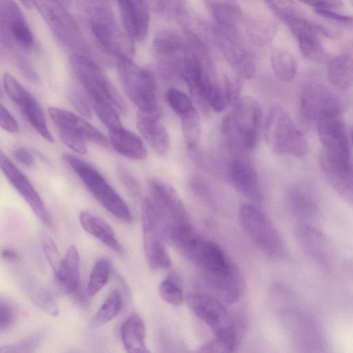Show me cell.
Returning a JSON list of instances; mask_svg holds the SVG:
<instances>
[{"instance_id":"cell-1","label":"cell","mask_w":353,"mask_h":353,"mask_svg":"<svg viewBox=\"0 0 353 353\" xmlns=\"http://www.w3.org/2000/svg\"><path fill=\"white\" fill-rule=\"evenodd\" d=\"M83 3L88 26L98 43L119 59L128 57L133 51V41L121 30L109 3L105 1Z\"/></svg>"},{"instance_id":"cell-2","label":"cell","mask_w":353,"mask_h":353,"mask_svg":"<svg viewBox=\"0 0 353 353\" xmlns=\"http://www.w3.org/2000/svg\"><path fill=\"white\" fill-rule=\"evenodd\" d=\"M72 69L82 85L94 108L111 106L120 114L125 111V103L104 72L88 57L72 54Z\"/></svg>"},{"instance_id":"cell-3","label":"cell","mask_w":353,"mask_h":353,"mask_svg":"<svg viewBox=\"0 0 353 353\" xmlns=\"http://www.w3.org/2000/svg\"><path fill=\"white\" fill-rule=\"evenodd\" d=\"M63 159L104 208L119 220L132 222V215L128 205L97 170L70 154H65Z\"/></svg>"},{"instance_id":"cell-4","label":"cell","mask_w":353,"mask_h":353,"mask_svg":"<svg viewBox=\"0 0 353 353\" xmlns=\"http://www.w3.org/2000/svg\"><path fill=\"white\" fill-rule=\"evenodd\" d=\"M118 74L129 99L141 112L159 117L156 83L152 74L129 57L119 59Z\"/></svg>"},{"instance_id":"cell-5","label":"cell","mask_w":353,"mask_h":353,"mask_svg":"<svg viewBox=\"0 0 353 353\" xmlns=\"http://www.w3.org/2000/svg\"><path fill=\"white\" fill-rule=\"evenodd\" d=\"M265 137L276 154H289L301 158L307 153L306 139L296 128L286 111L279 105L270 109L265 123Z\"/></svg>"},{"instance_id":"cell-6","label":"cell","mask_w":353,"mask_h":353,"mask_svg":"<svg viewBox=\"0 0 353 353\" xmlns=\"http://www.w3.org/2000/svg\"><path fill=\"white\" fill-rule=\"evenodd\" d=\"M241 227L254 245L265 255L282 258L285 249L276 228L268 216L252 204H243L239 211Z\"/></svg>"},{"instance_id":"cell-7","label":"cell","mask_w":353,"mask_h":353,"mask_svg":"<svg viewBox=\"0 0 353 353\" xmlns=\"http://www.w3.org/2000/svg\"><path fill=\"white\" fill-rule=\"evenodd\" d=\"M58 41L73 54H81L86 46L82 34L71 14L59 1H32Z\"/></svg>"},{"instance_id":"cell-8","label":"cell","mask_w":353,"mask_h":353,"mask_svg":"<svg viewBox=\"0 0 353 353\" xmlns=\"http://www.w3.org/2000/svg\"><path fill=\"white\" fill-rule=\"evenodd\" d=\"M150 198L155 205L163 224L164 240L176 231L190 224L188 212L175 190L158 179L148 181Z\"/></svg>"},{"instance_id":"cell-9","label":"cell","mask_w":353,"mask_h":353,"mask_svg":"<svg viewBox=\"0 0 353 353\" xmlns=\"http://www.w3.org/2000/svg\"><path fill=\"white\" fill-rule=\"evenodd\" d=\"M191 310L213 332L215 336L237 337L234 325L227 309L216 297L201 292L187 295Z\"/></svg>"},{"instance_id":"cell-10","label":"cell","mask_w":353,"mask_h":353,"mask_svg":"<svg viewBox=\"0 0 353 353\" xmlns=\"http://www.w3.org/2000/svg\"><path fill=\"white\" fill-rule=\"evenodd\" d=\"M3 83L8 97L20 110L26 121L47 141L53 143L41 106L34 97L12 74L6 72Z\"/></svg>"},{"instance_id":"cell-11","label":"cell","mask_w":353,"mask_h":353,"mask_svg":"<svg viewBox=\"0 0 353 353\" xmlns=\"http://www.w3.org/2000/svg\"><path fill=\"white\" fill-rule=\"evenodd\" d=\"M0 27L1 42L6 47L12 48L17 45L26 50L33 47L32 32L14 1H0Z\"/></svg>"},{"instance_id":"cell-12","label":"cell","mask_w":353,"mask_h":353,"mask_svg":"<svg viewBox=\"0 0 353 353\" xmlns=\"http://www.w3.org/2000/svg\"><path fill=\"white\" fill-rule=\"evenodd\" d=\"M301 110L305 118L319 122L340 117L341 105L336 96L321 84L307 85L301 95Z\"/></svg>"},{"instance_id":"cell-13","label":"cell","mask_w":353,"mask_h":353,"mask_svg":"<svg viewBox=\"0 0 353 353\" xmlns=\"http://www.w3.org/2000/svg\"><path fill=\"white\" fill-rule=\"evenodd\" d=\"M232 121L235 131L246 151L254 149L259 139L261 109L259 103L250 96L236 101Z\"/></svg>"},{"instance_id":"cell-14","label":"cell","mask_w":353,"mask_h":353,"mask_svg":"<svg viewBox=\"0 0 353 353\" xmlns=\"http://www.w3.org/2000/svg\"><path fill=\"white\" fill-rule=\"evenodd\" d=\"M320 166L332 188L353 205V162L352 158L323 150Z\"/></svg>"},{"instance_id":"cell-15","label":"cell","mask_w":353,"mask_h":353,"mask_svg":"<svg viewBox=\"0 0 353 353\" xmlns=\"http://www.w3.org/2000/svg\"><path fill=\"white\" fill-rule=\"evenodd\" d=\"M153 55L161 69L168 74H179L187 52L186 41L171 30L158 32L152 42Z\"/></svg>"},{"instance_id":"cell-16","label":"cell","mask_w":353,"mask_h":353,"mask_svg":"<svg viewBox=\"0 0 353 353\" xmlns=\"http://www.w3.org/2000/svg\"><path fill=\"white\" fill-rule=\"evenodd\" d=\"M1 169L8 181L29 205L37 217L47 226L51 227L52 219L48 211L28 179L2 152L0 153Z\"/></svg>"},{"instance_id":"cell-17","label":"cell","mask_w":353,"mask_h":353,"mask_svg":"<svg viewBox=\"0 0 353 353\" xmlns=\"http://www.w3.org/2000/svg\"><path fill=\"white\" fill-rule=\"evenodd\" d=\"M290 314L298 353H327L324 334L316 321L301 310L293 311Z\"/></svg>"},{"instance_id":"cell-18","label":"cell","mask_w":353,"mask_h":353,"mask_svg":"<svg viewBox=\"0 0 353 353\" xmlns=\"http://www.w3.org/2000/svg\"><path fill=\"white\" fill-rule=\"evenodd\" d=\"M283 21L296 37L300 51L305 58L319 61L323 57L325 50L318 37L320 24L308 20L298 11L290 14Z\"/></svg>"},{"instance_id":"cell-19","label":"cell","mask_w":353,"mask_h":353,"mask_svg":"<svg viewBox=\"0 0 353 353\" xmlns=\"http://www.w3.org/2000/svg\"><path fill=\"white\" fill-rule=\"evenodd\" d=\"M48 113L57 130L67 131L102 147L108 146L109 140L105 136L83 118L57 107L48 108Z\"/></svg>"},{"instance_id":"cell-20","label":"cell","mask_w":353,"mask_h":353,"mask_svg":"<svg viewBox=\"0 0 353 353\" xmlns=\"http://www.w3.org/2000/svg\"><path fill=\"white\" fill-rule=\"evenodd\" d=\"M122 23L132 41L143 42L150 26L149 6L146 1L125 0L117 1Z\"/></svg>"},{"instance_id":"cell-21","label":"cell","mask_w":353,"mask_h":353,"mask_svg":"<svg viewBox=\"0 0 353 353\" xmlns=\"http://www.w3.org/2000/svg\"><path fill=\"white\" fill-rule=\"evenodd\" d=\"M294 233L298 244L307 256L320 265H329L331 250L323 233L307 223L301 222L295 226Z\"/></svg>"},{"instance_id":"cell-22","label":"cell","mask_w":353,"mask_h":353,"mask_svg":"<svg viewBox=\"0 0 353 353\" xmlns=\"http://www.w3.org/2000/svg\"><path fill=\"white\" fill-rule=\"evenodd\" d=\"M213 34L231 67L241 77L252 78L255 73V63L252 54L217 28L214 30Z\"/></svg>"},{"instance_id":"cell-23","label":"cell","mask_w":353,"mask_h":353,"mask_svg":"<svg viewBox=\"0 0 353 353\" xmlns=\"http://www.w3.org/2000/svg\"><path fill=\"white\" fill-rule=\"evenodd\" d=\"M228 176L238 192L250 201L261 202V192L257 174L247 160L233 159L228 168Z\"/></svg>"},{"instance_id":"cell-24","label":"cell","mask_w":353,"mask_h":353,"mask_svg":"<svg viewBox=\"0 0 353 353\" xmlns=\"http://www.w3.org/2000/svg\"><path fill=\"white\" fill-rule=\"evenodd\" d=\"M137 125L141 136L157 154L163 156L168 152L169 134L158 117L141 112L137 115Z\"/></svg>"},{"instance_id":"cell-25","label":"cell","mask_w":353,"mask_h":353,"mask_svg":"<svg viewBox=\"0 0 353 353\" xmlns=\"http://www.w3.org/2000/svg\"><path fill=\"white\" fill-rule=\"evenodd\" d=\"M59 288L66 294L77 293L80 287V255L77 247L71 245L62 261L54 272Z\"/></svg>"},{"instance_id":"cell-26","label":"cell","mask_w":353,"mask_h":353,"mask_svg":"<svg viewBox=\"0 0 353 353\" xmlns=\"http://www.w3.org/2000/svg\"><path fill=\"white\" fill-rule=\"evenodd\" d=\"M317 126L319 137L323 149L350 152L346 130L340 117L323 120L317 123Z\"/></svg>"},{"instance_id":"cell-27","label":"cell","mask_w":353,"mask_h":353,"mask_svg":"<svg viewBox=\"0 0 353 353\" xmlns=\"http://www.w3.org/2000/svg\"><path fill=\"white\" fill-rule=\"evenodd\" d=\"M109 142L120 154L134 160H144L147 150L142 140L134 133L123 127L109 130Z\"/></svg>"},{"instance_id":"cell-28","label":"cell","mask_w":353,"mask_h":353,"mask_svg":"<svg viewBox=\"0 0 353 353\" xmlns=\"http://www.w3.org/2000/svg\"><path fill=\"white\" fill-rule=\"evenodd\" d=\"M123 345L126 353H150L145 345V327L141 317L130 314L121 327Z\"/></svg>"},{"instance_id":"cell-29","label":"cell","mask_w":353,"mask_h":353,"mask_svg":"<svg viewBox=\"0 0 353 353\" xmlns=\"http://www.w3.org/2000/svg\"><path fill=\"white\" fill-rule=\"evenodd\" d=\"M288 208L301 223H307L314 220L319 214V207L313 196L301 187L292 188L287 195Z\"/></svg>"},{"instance_id":"cell-30","label":"cell","mask_w":353,"mask_h":353,"mask_svg":"<svg viewBox=\"0 0 353 353\" xmlns=\"http://www.w3.org/2000/svg\"><path fill=\"white\" fill-rule=\"evenodd\" d=\"M79 222L84 230L117 253L123 248L111 226L105 221L88 212H81Z\"/></svg>"},{"instance_id":"cell-31","label":"cell","mask_w":353,"mask_h":353,"mask_svg":"<svg viewBox=\"0 0 353 353\" xmlns=\"http://www.w3.org/2000/svg\"><path fill=\"white\" fill-rule=\"evenodd\" d=\"M330 82L340 88L353 86V57L341 54L332 58L327 69Z\"/></svg>"},{"instance_id":"cell-32","label":"cell","mask_w":353,"mask_h":353,"mask_svg":"<svg viewBox=\"0 0 353 353\" xmlns=\"http://www.w3.org/2000/svg\"><path fill=\"white\" fill-rule=\"evenodd\" d=\"M271 64L276 76L283 81H290L297 73L294 57L285 50L276 49L272 52Z\"/></svg>"},{"instance_id":"cell-33","label":"cell","mask_w":353,"mask_h":353,"mask_svg":"<svg viewBox=\"0 0 353 353\" xmlns=\"http://www.w3.org/2000/svg\"><path fill=\"white\" fill-rule=\"evenodd\" d=\"M123 299L121 292L114 290L99 307L92 320V325H102L116 317L121 312Z\"/></svg>"},{"instance_id":"cell-34","label":"cell","mask_w":353,"mask_h":353,"mask_svg":"<svg viewBox=\"0 0 353 353\" xmlns=\"http://www.w3.org/2000/svg\"><path fill=\"white\" fill-rule=\"evenodd\" d=\"M184 141L190 149L196 148L200 142L201 128L199 117L195 109L180 116Z\"/></svg>"},{"instance_id":"cell-35","label":"cell","mask_w":353,"mask_h":353,"mask_svg":"<svg viewBox=\"0 0 353 353\" xmlns=\"http://www.w3.org/2000/svg\"><path fill=\"white\" fill-rule=\"evenodd\" d=\"M160 296L166 303L179 305L183 303L182 282L176 273H170L159 285Z\"/></svg>"},{"instance_id":"cell-36","label":"cell","mask_w":353,"mask_h":353,"mask_svg":"<svg viewBox=\"0 0 353 353\" xmlns=\"http://www.w3.org/2000/svg\"><path fill=\"white\" fill-rule=\"evenodd\" d=\"M110 274V261L102 258L97 260L90 272L88 293L90 296L97 294L107 283Z\"/></svg>"},{"instance_id":"cell-37","label":"cell","mask_w":353,"mask_h":353,"mask_svg":"<svg viewBox=\"0 0 353 353\" xmlns=\"http://www.w3.org/2000/svg\"><path fill=\"white\" fill-rule=\"evenodd\" d=\"M237 343V337L215 336L192 353H232Z\"/></svg>"},{"instance_id":"cell-38","label":"cell","mask_w":353,"mask_h":353,"mask_svg":"<svg viewBox=\"0 0 353 353\" xmlns=\"http://www.w3.org/2000/svg\"><path fill=\"white\" fill-rule=\"evenodd\" d=\"M43 334L34 333L21 341L0 348V353H34L39 346Z\"/></svg>"},{"instance_id":"cell-39","label":"cell","mask_w":353,"mask_h":353,"mask_svg":"<svg viewBox=\"0 0 353 353\" xmlns=\"http://www.w3.org/2000/svg\"><path fill=\"white\" fill-rule=\"evenodd\" d=\"M166 99L170 108L179 116L194 109L190 98L177 89H169L166 93Z\"/></svg>"},{"instance_id":"cell-40","label":"cell","mask_w":353,"mask_h":353,"mask_svg":"<svg viewBox=\"0 0 353 353\" xmlns=\"http://www.w3.org/2000/svg\"><path fill=\"white\" fill-rule=\"evenodd\" d=\"M190 188L194 195L210 208H214L212 191L206 181L200 176H194L190 181Z\"/></svg>"},{"instance_id":"cell-41","label":"cell","mask_w":353,"mask_h":353,"mask_svg":"<svg viewBox=\"0 0 353 353\" xmlns=\"http://www.w3.org/2000/svg\"><path fill=\"white\" fill-rule=\"evenodd\" d=\"M41 245L44 254L54 272H55L59 268L63 259L61 257L55 243L48 235H43L41 238Z\"/></svg>"},{"instance_id":"cell-42","label":"cell","mask_w":353,"mask_h":353,"mask_svg":"<svg viewBox=\"0 0 353 353\" xmlns=\"http://www.w3.org/2000/svg\"><path fill=\"white\" fill-rule=\"evenodd\" d=\"M58 134L63 144L73 151L81 154H84L87 152L85 141L81 137L61 130H58Z\"/></svg>"},{"instance_id":"cell-43","label":"cell","mask_w":353,"mask_h":353,"mask_svg":"<svg viewBox=\"0 0 353 353\" xmlns=\"http://www.w3.org/2000/svg\"><path fill=\"white\" fill-rule=\"evenodd\" d=\"M117 177L128 191L134 196L140 195L139 185L134 176L123 165H118L116 169Z\"/></svg>"},{"instance_id":"cell-44","label":"cell","mask_w":353,"mask_h":353,"mask_svg":"<svg viewBox=\"0 0 353 353\" xmlns=\"http://www.w3.org/2000/svg\"><path fill=\"white\" fill-rule=\"evenodd\" d=\"M16 312L13 306L7 301H0V331L7 330L14 322Z\"/></svg>"},{"instance_id":"cell-45","label":"cell","mask_w":353,"mask_h":353,"mask_svg":"<svg viewBox=\"0 0 353 353\" xmlns=\"http://www.w3.org/2000/svg\"><path fill=\"white\" fill-rule=\"evenodd\" d=\"M69 100L73 107L82 115L87 118L92 117L90 106L82 94L75 89L69 92Z\"/></svg>"},{"instance_id":"cell-46","label":"cell","mask_w":353,"mask_h":353,"mask_svg":"<svg viewBox=\"0 0 353 353\" xmlns=\"http://www.w3.org/2000/svg\"><path fill=\"white\" fill-rule=\"evenodd\" d=\"M266 3L281 19L290 10L296 8L294 2L290 1H268ZM325 28L321 26V34L323 33Z\"/></svg>"},{"instance_id":"cell-47","label":"cell","mask_w":353,"mask_h":353,"mask_svg":"<svg viewBox=\"0 0 353 353\" xmlns=\"http://www.w3.org/2000/svg\"><path fill=\"white\" fill-rule=\"evenodd\" d=\"M0 123L1 128L9 132H17L19 131V125L10 113V112L2 104L0 106Z\"/></svg>"},{"instance_id":"cell-48","label":"cell","mask_w":353,"mask_h":353,"mask_svg":"<svg viewBox=\"0 0 353 353\" xmlns=\"http://www.w3.org/2000/svg\"><path fill=\"white\" fill-rule=\"evenodd\" d=\"M314 10L319 16H321L322 17L331 21L345 24L353 23V17L346 14H341L332 10V9L316 8L314 9Z\"/></svg>"},{"instance_id":"cell-49","label":"cell","mask_w":353,"mask_h":353,"mask_svg":"<svg viewBox=\"0 0 353 353\" xmlns=\"http://www.w3.org/2000/svg\"><path fill=\"white\" fill-rule=\"evenodd\" d=\"M12 156L20 163L26 166H32L34 159L32 154L24 148H17L12 150Z\"/></svg>"},{"instance_id":"cell-50","label":"cell","mask_w":353,"mask_h":353,"mask_svg":"<svg viewBox=\"0 0 353 353\" xmlns=\"http://www.w3.org/2000/svg\"><path fill=\"white\" fill-rule=\"evenodd\" d=\"M303 3L312 6L314 9H332L341 7L343 4L342 1L331 0L307 1Z\"/></svg>"},{"instance_id":"cell-51","label":"cell","mask_w":353,"mask_h":353,"mask_svg":"<svg viewBox=\"0 0 353 353\" xmlns=\"http://www.w3.org/2000/svg\"><path fill=\"white\" fill-rule=\"evenodd\" d=\"M2 257L9 261H15L19 259L17 252L11 249H3L1 251Z\"/></svg>"},{"instance_id":"cell-52","label":"cell","mask_w":353,"mask_h":353,"mask_svg":"<svg viewBox=\"0 0 353 353\" xmlns=\"http://www.w3.org/2000/svg\"><path fill=\"white\" fill-rule=\"evenodd\" d=\"M351 139H352V143H353V126H352V130H351Z\"/></svg>"},{"instance_id":"cell-53","label":"cell","mask_w":353,"mask_h":353,"mask_svg":"<svg viewBox=\"0 0 353 353\" xmlns=\"http://www.w3.org/2000/svg\"><path fill=\"white\" fill-rule=\"evenodd\" d=\"M351 4H352V6H353V1H351Z\"/></svg>"}]
</instances>
